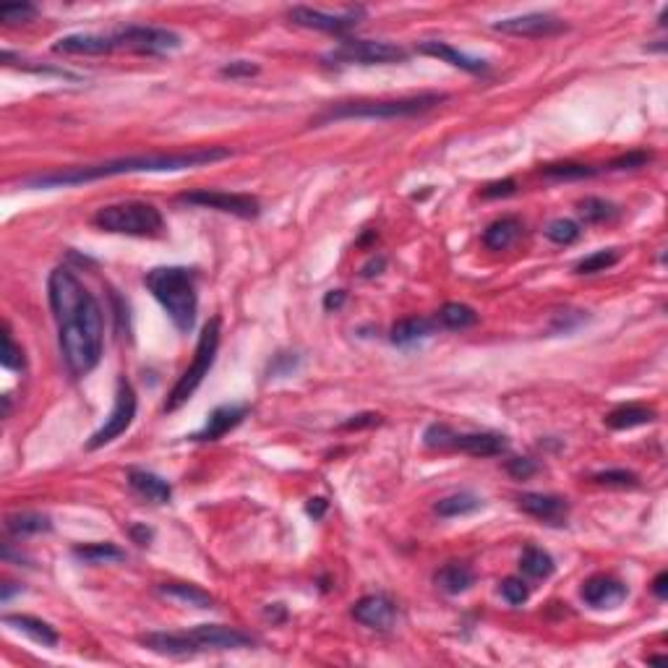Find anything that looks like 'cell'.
Masks as SVG:
<instances>
[{
    "instance_id": "cell-19",
    "label": "cell",
    "mask_w": 668,
    "mask_h": 668,
    "mask_svg": "<svg viewBox=\"0 0 668 668\" xmlns=\"http://www.w3.org/2000/svg\"><path fill=\"white\" fill-rule=\"evenodd\" d=\"M449 449H460L470 457H499L509 449V439L496 431H478V434H457L452 436Z\"/></svg>"
},
{
    "instance_id": "cell-49",
    "label": "cell",
    "mask_w": 668,
    "mask_h": 668,
    "mask_svg": "<svg viewBox=\"0 0 668 668\" xmlns=\"http://www.w3.org/2000/svg\"><path fill=\"white\" fill-rule=\"evenodd\" d=\"M128 535L134 538V543H139V546H149V541H151V530H149L147 525H131L128 527Z\"/></svg>"
},
{
    "instance_id": "cell-5",
    "label": "cell",
    "mask_w": 668,
    "mask_h": 668,
    "mask_svg": "<svg viewBox=\"0 0 668 668\" xmlns=\"http://www.w3.org/2000/svg\"><path fill=\"white\" fill-rule=\"evenodd\" d=\"M220 334H223V322L217 316L204 324V330L199 334L193 361L188 363L186 371L181 373V379L170 389L167 403H165V412H175L178 408H183L188 400L193 397V392L201 387V381L209 376L212 366H215V358H217V350H220Z\"/></svg>"
},
{
    "instance_id": "cell-52",
    "label": "cell",
    "mask_w": 668,
    "mask_h": 668,
    "mask_svg": "<svg viewBox=\"0 0 668 668\" xmlns=\"http://www.w3.org/2000/svg\"><path fill=\"white\" fill-rule=\"evenodd\" d=\"M305 512H308L314 520L324 517V512H327V499H311V501H308V507H305Z\"/></svg>"
},
{
    "instance_id": "cell-50",
    "label": "cell",
    "mask_w": 668,
    "mask_h": 668,
    "mask_svg": "<svg viewBox=\"0 0 668 668\" xmlns=\"http://www.w3.org/2000/svg\"><path fill=\"white\" fill-rule=\"evenodd\" d=\"M345 300H347V293H345V290H330V293L324 296V308H327V311H339V308L345 305Z\"/></svg>"
},
{
    "instance_id": "cell-30",
    "label": "cell",
    "mask_w": 668,
    "mask_h": 668,
    "mask_svg": "<svg viewBox=\"0 0 668 668\" xmlns=\"http://www.w3.org/2000/svg\"><path fill=\"white\" fill-rule=\"evenodd\" d=\"M554 569H557V564H554V558H551L549 551H543V549H538V546H527V549L522 551L520 572L525 577L546 580V577L554 574Z\"/></svg>"
},
{
    "instance_id": "cell-33",
    "label": "cell",
    "mask_w": 668,
    "mask_h": 668,
    "mask_svg": "<svg viewBox=\"0 0 668 668\" xmlns=\"http://www.w3.org/2000/svg\"><path fill=\"white\" fill-rule=\"evenodd\" d=\"M541 173L551 181H582V178L598 175L593 165H582V162H554V165H546Z\"/></svg>"
},
{
    "instance_id": "cell-53",
    "label": "cell",
    "mask_w": 668,
    "mask_h": 668,
    "mask_svg": "<svg viewBox=\"0 0 668 668\" xmlns=\"http://www.w3.org/2000/svg\"><path fill=\"white\" fill-rule=\"evenodd\" d=\"M381 269H384V259L371 261V264H366V266H363V277H373V274H379Z\"/></svg>"
},
{
    "instance_id": "cell-2",
    "label": "cell",
    "mask_w": 668,
    "mask_h": 668,
    "mask_svg": "<svg viewBox=\"0 0 668 668\" xmlns=\"http://www.w3.org/2000/svg\"><path fill=\"white\" fill-rule=\"evenodd\" d=\"M232 157V149L227 147H196L188 151H154V154H134L94 165H76L53 173H39L32 178H24L27 188H69L102 181V178H118V175H134V173H178L201 165H212Z\"/></svg>"
},
{
    "instance_id": "cell-26",
    "label": "cell",
    "mask_w": 668,
    "mask_h": 668,
    "mask_svg": "<svg viewBox=\"0 0 668 668\" xmlns=\"http://www.w3.org/2000/svg\"><path fill=\"white\" fill-rule=\"evenodd\" d=\"M522 232V223L517 217H501L496 223H491L483 232V243L491 251H507Z\"/></svg>"
},
{
    "instance_id": "cell-32",
    "label": "cell",
    "mask_w": 668,
    "mask_h": 668,
    "mask_svg": "<svg viewBox=\"0 0 668 668\" xmlns=\"http://www.w3.org/2000/svg\"><path fill=\"white\" fill-rule=\"evenodd\" d=\"M53 527V522L47 515L39 512H16L5 517V530L16 538L21 535H37V533H47Z\"/></svg>"
},
{
    "instance_id": "cell-17",
    "label": "cell",
    "mask_w": 668,
    "mask_h": 668,
    "mask_svg": "<svg viewBox=\"0 0 668 668\" xmlns=\"http://www.w3.org/2000/svg\"><path fill=\"white\" fill-rule=\"evenodd\" d=\"M420 55H431V58H439L449 66L465 71V74H485L488 71V63L483 58H476V55H468L457 47H452L449 42H442V39H426V42H418L415 47Z\"/></svg>"
},
{
    "instance_id": "cell-39",
    "label": "cell",
    "mask_w": 668,
    "mask_h": 668,
    "mask_svg": "<svg viewBox=\"0 0 668 668\" xmlns=\"http://www.w3.org/2000/svg\"><path fill=\"white\" fill-rule=\"evenodd\" d=\"M0 363L11 371H21L27 366L24 361V350L13 342V337L8 332V327L3 330V353H0Z\"/></svg>"
},
{
    "instance_id": "cell-44",
    "label": "cell",
    "mask_w": 668,
    "mask_h": 668,
    "mask_svg": "<svg viewBox=\"0 0 668 668\" xmlns=\"http://www.w3.org/2000/svg\"><path fill=\"white\" fill-rule=\"evenodd\" d=\"M507 473H509L512 478H517V481H527L530 476L538 473V462L530 460V457H515V460L507 462Z\"/></svg>"
},
{
    "instance_id": "cell-38",
    "label": "cell",
    "mask_w": 668,
    "mask_h": 668,
    "mask_svg": "<svg viewBox=\"0 0 668 668\" xmlns=\"http://www.w3.org/2000/svg\"><path fill=\"white\" fill-rule=\"evenodd\" d=\"M593 481L598 483V485H608V488H634V485H639L637 473L624 470V468H614V470L595 473Z\"/></svg>"
},
{
    "instance_id": "cell-11",
    "label": "cell",
    "mask_w": 668,
    "mask_h": 668,
    "mask_svg": "<svg viewBox=\"0 0 668 668\" xmlns=\"http://www.w3.org/2000/svg\"><path fill=\"white\" fill-rule=\"evenodd\" d=\"M366 16V8L358 5V8H345L342 13H327V11H319V8H308V5H293L288 8V19L297 24V27H305V29H316V32H330V35H342L353 27H358V21Z\"/></svg>"
},
{
    "instance_id": "cell-7",
    "label": "cell",
    "mask_w": 668,
    "mask_h": 668,
    "mask_svg": "<svg viewBox=\"0 0 668 668\" xmlns=\"http://www.w3.org/2000/svg\"><path fill=\"white\" fill-rule=\"evenodd\" d=\"M324 61L337 66H389L408 61V50L381 39H345Z\"/></svg>"
},
{
    "instance_id": "cell-24",
    "label": "cell",
    "mask_w": 668,
    "mask_h": 668,
    "mask_svg": "<svg viewBox=\"0 0 668 668\" xmlns=\"http://www.w3.org/2000/svg\"><path fill=\"white\" fill-rule=\"evenodd\" d=\"M434 582L439 585V591H444V593L449 595L468 593V591L476 585V572H473L468 564L452 561V564H444V566L434 574Z\"/></svg>"
},
{
    "instance_id": "cell-34",
    "label": "cell",
    "mask_w": 668,
    "mask_h": 668,
    "mask_svg": "<svg viewBox=\"0 0 668 668\" xmlns=\"http://www.w3.org/2000/svg\"><path fill=\"white\" fill-rule=\"evenodd\" d=\"M76 558H84L89 564H110V561H123L126 551L118 549L115 543H86V546H76Z\"/></svg>"
},
{
    "instance_id": "cell-1",
    "label": "cell",
    "mask_w": 668,
    "mask_h": 668,
    "mask_svg": "<svg viewBox=\"0 0 668 668\" xmlns=\"http://www.w3.org/2000/svg\"><path fill=\"white\" fill-rule=\"evenodd\" d=\"M47 300L58 324V345L71 376L97 369L105 342V316L97 297L69 266H55L47 280Z\"/></svg>"
},
{
    "instance_id": "cell-20",
    "label": "cell",
    "mask_w": 668,
    "mask_h": 668,
    "mask_svg": "<svg viewBox=\"0 0 668 668\" xmlns=\"http://www.w3.org/2000/svg\"><path fill=\"white\" fill-rule=\"evenodd\" d=\"M139 645L157 653V656H167V658L196 656V648H193L188 631H147V634H139Z\"/></svg>"
},
{
    "instance_id": "cell-51",
    "label": "cell",
    "mask_w": 668,
    "mask_h": 668,
    "mask_svg": "<svg viewBox=\"0 0 668 668\" xmlns=\"http://www.w3.org/2000/svg\"><path fill=\"white\" fill-rule=\"evenodd\" d=\"M653 593L658 600H666L668 598V572H661L656 580H653Z\"/></svg>"
},
{
    "instance_id": "cell-36",
    "label": "cell",
    "mask_w": 668,
    "mask_h": 668,
    "mask_svg": "<svg viewBox=\"0 0 668 668\" xmlns=\"http://www.w3.org/2000/svg\"><path fill=\"white\" fill-rule=\"evenodd\" d=\"M580 215L585 223H606V220L616 217V207L600 196H588L580 201Z\"/></svg>"
},
{
    "instance_id": "cell-8",
    "label": "cell",
    "mask_w": 668,
    "mask_h": 668,
    "mask_svg": "<svg viewBox=\"0 0 668 668\" xmlns=\"http://www.w3.org/2000/svg\"><path fill=\"white\" fill-rule=\"evenodd\" d=\"M115 50H131L139 55H165L183 45L181 35L165 27H147V24H126L110 32Z\"/></svg>"
},
{
    "instance_id": "cell-3",
    "label": "cell",
    "mask_w": 668,
    "mask_h": 668,
    "mask_svg": "<svg viewBox=\"0 0 668 668\" xmlns=\"http://www.w3.org/2000/svg\"><path fill=\"white\" fill-rule=\"evenodd\" d=\"M144 285L157 303L165 308L170 322L178 332H191L196 324L199 296H196V277L186 266H157L147 272Z\"/></svg>"
},
{
    "instance_id": "cell-22",
    "label": "cell",
    "mask_w": 668,
    "mask_h": 668,
    "mask_svg": "<svg viewBox=\"0 0 668 668\" xmlns=\"http://www.w3.org/2000/svg\"><path fill=\"white\" fill-rule=\"evenodd\" d=\"M3 624L11 627V630L21 631V634H27L29 639H35V642L45 645V648H55L58 639H61L55 627H50L47 622H42L37 616H29V614H5Z\"/></svg>"
},
{
    "instance_id": "cell-4",
    "label": "cell",
    "mask_w": 668,
    "mask_h": 668,
    "mask_svg": "<svg viewBox=\"0 0 668 668\" xmlns=\"http://www.w3.org/2000/svg\"><path fill=\"white\" fill-rule=\"evenodd\" d=\"M449 97L439 92H420L412 97L400 100H361V102H339L330 110L314 118L311 126H324L332 120H395V118H412L420 112L434 110L436 105L446 102Z\"/></svg>"
},
{
    "instance_id": "cell-46",
    "label": "cell",
    "mask_w": 668,
    "mask_h": 668,
    "mask_svg": "<svg viewBox=\"0 0 668 668\" xmlns=\"http://www.w3.org/2000/svg\"><path fill=\"white\" fill-rule=\"evenodd\" d=\"M515 191H517V183L512 178H504L483 188V199H504V196H512Z\"/></svg>"
},
{
    "instance_id": "cell-54",
    "label": "cell",
    "mask_w": 668,
    "mask_h": 668,
    "mask_svg": "<svg viewBox=\"0 0 668 668\" xmlns=\"http://www.w3.org/2000/svg\"><path fill=\"white\" fill-rule=\"evenodd\" d=\"M16 591H21V588H13V582L0 585V600H3V603H8V600H11V595L16 593Z\"/></svg>"
},
{
    "instance_id": "cell-45",
    "label": "cell",
    "mask_w": 668,
    "mask_h": 668,
    "mask_svg": "<svg viewBox=\"0 0 668 668\" xmlns=\"http://www.w3.org/2000/svg\"><path fill=\"white\" fill-rule=\"evenodd\" d=\"M257 74H259V66L254 61H232V63L220 69L223 78H251Z\"/></svg>"
},
{
    "instance_id": "cell-41",
    "label": "cell",
    "mask_w": 668,
    "mask_h": 668,
    "mask_svg": "<svg viewBox=\"0 0 668 668\" xmlns=\"http://www.w3.org/2000/svg\"><path fill=\"white\" fill-rule=\"evenodd\" d=\"M37 16V5L32 3H21V5H3L0 8V19L3 24H27Z\"/></svg>"
},
{
    "instance_id": "cell-35",
    "label": "cell",
    "mask_w": 668,
    "mask_h": 668,
    "mask_svg": "<svg viewBox=\"0 0 668 668\" xmlns=\"http://www.w3.org/2000/svg\"><path fill=\"white\" fill-rule=\"evenodd\" d=\"M622 259V251L619 248H603V251H595L591 257L577 261L574 272L577 274H598V272H606L611 266H616Z\"/></svg>"
},
{
    "instance_id": "cell-21",
    "label": "cell",
    "mask_w": 668,
    "mask_h": 668,
    "mask_svg": "<svg viewBox=\"0 0 668 668\" xmlns=\"http://www.w3.org/2000/svg\"><path fill=\"white\" fill-rule=\"evenodd\" d=\"M115 50L110 35H69L53 45L58 55H108Z\"/></svg>"
},
{
    "instance_id": "cell-16",
    "label": "cell",
    "mask_w": 668,
    "mask_h": 668,
    "mask_svg": "<svg viewBox=\"0 0 668 668\" xmlns=\"http://www.w3.org/2000/svg\"><path fill=\"white\" fill-rule=\"evenodd\" d=\"M246 415H248V405H235V403L232 405H220V408H215L209 412L207 423L191 436V442H199V444L217 442V439H223L227 431H232L235 426H240Z\"/></svg>"
},
{
    "instance_id": "cell-10",
    "label": "cell",
    "mask_w": 668,
    "mask_h": 668,
    "mask_svg": "<svg viewBox=\"0 0 668 668\" xmlns=\"http://www.w3.org/2000/svg\"><path fill=\"white\" fill-rule=\"evenodd\" d=\"M134 418H136V392H134V387L126 379H120L118 389H115L112 412L108 415V420L92 434V439L86 442V449H100V446L115 442L118 436H123L131 428Z\"/></svg>"
},
{
    "instance_id": "cell-48",
    "label": "cell",
    "mask_w": 668,
    "mask_h": 668,
    "mask_svg": "<svg viewBox=\"0 0 668 668\" xmlns=\"http://www.w3.org/2000/svg\"><path fill=\"white\" fill-rule=\"evenodd\" d=\"M376 423H381V415L379 412H363V415H353V420H347L342 428H363V426H376Z\"/></svg>"
},
{
    "instance_id": "cell-15",
    "label": "cell",
    "mask_w": 668,
    "mask_h": 668,
    "mask_svg": "<svg viewBox=\"0 0 668 668\" xmlns=\"http://www.w3.org/2000/svg\"><path fill=\"white\" fill-rule=\"evenodd\" d=\"M627 585L614 580V577H606V574H595L591 580H585L582 585V600L595 608V611H611V608H619L624 600H627Z\"/></svg>"
},
{
    "instance_id": "cell-40",
    "label": "cell",
    "mask_w": 668,
    "mask_h": 668,
    "mask_svg": "<svg viewBox=\"0 0 668 668\" xmlns=\"http://www.w3.org/2000/svg\"><path fill=\"white\" fill-rule=\"evenodd\" d=\"M499 593H501V598H504L509 606H522V603H527V598H530V588H527V582H525L522 577H507V580H501Z\"/></svg>"
},
{
    "instance_id": "cell-12",
    "label": "cell",
    "mask_w": 668,
    "mask_h": 668,
    "mask_svg": "<svg viewBox=\"0 0 668 668\" xmlns=\"http://www.w3.org/2000/svg\"><path fill=\"white\" fill-rule=\"evenodd\" d=\"M566 29H569V27H566L558 16H551V13H522V16L501 19V21L493 24V32L527 39L557 37V35L566 32Z\"/></svg>"
},
{
    "instance_id": "cell-18",
    "label": "cell",
    "mask_w": 668,
    "mask_h": 668,
    "mask_svg": "<svg viewBox=\"0 0 668 668\" xmlns=\"http://www.w3.org/2000/svg\"><path fill=\"white\" fill-rule=\"evenodd\" d=\"M517 507L525 515H530V517L541 522H549V525H564L566 515H569L566 499L554 496V493H522L517 499Z\"/></svg>"
},
{
    "instance_id": "cell-37",
    "label": "cell",
    "mask_w": 668,
    "mask_h": 668,
    "mask_svg": "<svg viewBox=\"0 0 668 668\" xmlns=\"http://www.w3.org/2000/svg\"><path fill=\"white\" fill-rule=\"evenodd\" d=\"M580 235H582V230H580V224L574 223V220H554V223L546 227V238L551 240V243H557V246H572L574 240H580Z\"/></svg>"
},
{
    "instance_id": "cell-31",
    "label": "cell",
    "mask_w": 668,
    "mask_h": 668,
    "mask_svg": "<svg viewBox=\"0 0 668 668\" xmlns=\"http://www.w3.org/2000/svg\"><path fill=\"white\" fill-rule=\"evenodd\" d=\"M436 322H439L444 330L460 332V330L476 327V324H478V314H476V308H470V305H465V303H444V305L439 308V314H436Z\"/></svg>"
},
{
    "instance_id": "cell-43",
    "label": "cell",
    "mask_w": 668,
    "mask_h": 668,
    "mask_svg": "<svg viewBox=\"0 0 668 668\" xmlns=\"http://www.w3.org/2000/svg\"><path fill=\"white\" fill-rule=\"evenodd\" d=\"M452 436H454V431H452L449 426H444V423H434V426L426 428L423 442H426V446H431V449H449Z\"/></svg>"
},
{
    "instance_id": "cell-6",
    "label": "cell",
    "mask_w": 668,
    "mask_h": 668,
    "mask_svg": "<svg viewBox=\"0 0 668 668\" xmlns=\"http://www.w3.org/2000/svg\"><path fill=\"white\" fill-rule=\"evenodd\" d=\"M92 223L105 232L131 238H157L165 230L162 212L149 201H120L94 212Z\"/></svg>"
},
{
    "instance_id": "cell-27",
    "label": "cell",
    "mask_w": 668,
    "mask_h": 668,
    "mask_svg": "<svg viewBox=\"0 0 668 668\" xmlns=\"http://www.w3.org/2000/svg\"><path fill=\"white\" fill-rule=\"evenodd\" d=\"M159 595L175 600V603H183V606H193V608H215V598L196 588V585H188V582H162L159 588Z\"/></svg>"
},
{
    "instance_id": "cell-25",
    "label": "cell",
    "mask_w": 668,
    "mask_h": 668,
    "mask_svg": "<svg viewBox=\"0 0 668 668\" xmlns=\"http://www.w3.org/2000/svg\"><path fill=\"white\" fill-rule=\"evenodd\" d=\"M658 418V412L645 405H619L606 415V426L614 431H630L637 426H648Z\"/></svg>"
},
{
    "instance_id": "cell-42",
    "label": "cell",
    "mask_w": 668,
    "mask_h": 668,
    "mask_svg": "<svg viewBox=\"0 0 668 668\" xmlns=\"http://www.w3.org/2000/svg\"><path fill=\"white\" fill-rule=\"evenodd\" d=\"M650 159H653V154H650V151L637 149V151H627V154H622V157L611 159V162H608V170H637V167H645Z\"/></svg>"
},
{
    "instance_id": "cell-23",
    "label": "cell",
    "mask_w": 668,
    "mask_h": 668,
    "mask_svg": "<svg viewBox=\"0 0 668 668\" xmlns=\"http://www.w3.org/2000/svg\"><path fill=\"white\" fill-rule=\"evenodd\" d=\"M128 485H131L139 496H144L147 501H151V504H167V501L173 499V485L165 481V478L149 473V470L131 468V470H128Z\"/></svg>"
},
{
    "instance_id": "cell-13",
    "label": "cell",
    "mask_w": 668,
    "mask_h": 668,
    "mask_svg": "<svg viewBox=\"0 0 668 668\" xmlns=\"http://www.w3.org/2000/svg\"><path fill=\"white\" fill-rule=\"evenodd\" d=\"M196 653L204 650H243V648H254V637L246 631L235 630V627H224V624H199L188 631Z\"/></svg>"
},
{
    "instance_id": "cell-9",
    "label": "cell",
    "mask_w": 668,
    "mask_h": 668,
    "mask_svg": "<svg viewBox=\"0 0 668 668\" xmlns=\"http://www.w3.org/2000/svg\"><path fill=\"white\" fill-rule=\"evenodd\" d=\"M181 204H191V207H201V209H215V212H224L240 220H257L261 215V204L257 196L248 193H227V191H209V188H199V191H188L178 196Z\"/></svg>"
},
{
    "instance_id": "cell-14",
    "label": "cell",
    "mask_w": 668,
    "mask_h": 668,
    "mask_svg": "<svg viewBox=\"0 0 668 668\" xmlns=\"http://www.w3.org/2000/svg\"><path fill=\"white\" fill-rule=\"evenodd\" d=\"M353 619L369 630L387 631L397 622V606L387 595H363L358 603H353Z\"/></svg>"
},
{
    "instance_id": "cell-47",
    "label": "cell",
    "mask_w": 668,
    "mask_h": 668,
    "mask_svg": "<svg viewBox=\"0 0 668 668\" xmlns=\"http://www.w3.org/2000/svg\"><path fill=\"white\" fill-rule=\"evenodd\" d=\"M296 369H297L296 353H280V355L274 358V363L269 366V373H274V376H288V373H293Z\"/></svg>"
},
{
    "instance_id": "cell-29",
    "label": "cell",
    "mask_w": 668,
    "mask_h": 668,
    "mask_svg": "<svg viewBox=\"0 0 668 668\" xmlns=\"http://www.w3.org/2000/svg\"><path fill=\"white\" fill-rule=\"evenodd\" d=\"M481 507H483V499H478L476 493H468V491L449 493V496L439 499V501L434 504L436 515H439V517H446V520H452V517H462V515H473V512H478Z\"/></svg>"
},
{
    "instance_id": "cell-28",
    "label": "cell",
    "mask_w": 668,
    "mask_h": 668,
    "mask_svg": "<svg viewBox=\"0 0 668 668\" xmlns=\"http://www.w3.org/2000/svg\"><path fill=\"white\" fill-rule=\"evenodd\" d=\"M434 330H436L434 322L412 316V319L397 322V324L392 327V332H389V339H392V345H397V347H410V345H418L420 339L431 337Z\"/></svg>"
}]
</instances>
